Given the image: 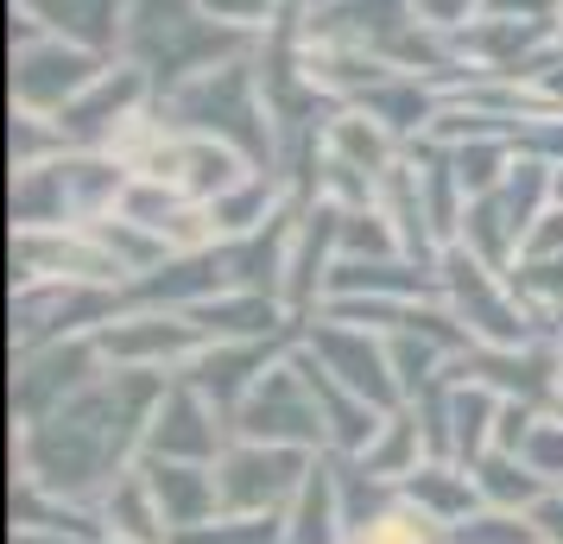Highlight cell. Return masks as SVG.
I'll list each match as a JSON object with an SVG mask.
<instances>
[{"mask_svg":"<svg viewBox=\"0 0 563 544\" xmlns=\"http://www.w3.org/2000/svg\"><path fill=\"white\" fill-rule=\"evenodd\" d=\"M96 77H102V70H96L82 52H64V45H32V52L20 57V77H13V82H20V102H26V108H57V114H64V108L77 102Z\"/></svg>","mask_w":563,"mask_h":544,"instance_id":"obj_1","label":"cell"},{"mask_svg":"<svg viewBox=\"0 0 563 544\" xmlns=\"http://www.w3.org/2000/svg\"><path fill=\"white\" fill-rule=\"evenodd\" d=\"M298 475H305V463H298V456H285V449H247V456L222 463V481H216V488H222V500H229V507L260 513V507L285 500L291 488H305Z\"/></svg>","mask_w":563,"mask_h":544,"instance_id":"obj_2","label":"cell"},{"mask_svg":"<svg viewBox=\"0 0 563 544\" xmlns=\"http://www.w3.org/2000/svg\"><path fill=\"white\" fill-rule=\"evenodd\" d=\"M153 443L165 449V456H209L216 449V424H209V412L190 399V392H178V399H165L153 412Z\"/></svg>","mask_w":563,"mask_h":544,"instance_id":"obj_3","label":"cell"},{"mask_svg":"<svg viewBox=\"0 0 563 544\" xmlns=\"http://www.w3.org/2000/svg\"><path fill=\"white\" fill-rule=\"evenodd\" d=\"M317 348H323V362H330V374L335 380H342V387L355 392V399H367V392H374V399H386V362L380 355H374V348H361V342H349L342 336V330H323V336H317Z\"/></svg>","mask_w":563,"mask_h":544,"instance_id":"obj_4","label":"cell"},{"mask_svg":"<svg viewBox=\"0 0 563 544\" xmlns=\"http://www.w3.org/2000/svg\"><path fill=\"white\" fill-rule=\"evenodd\" d=\"M335 488L323 481V475H310L305 481V519L291 525V544H330L335 532Z\"/></svg>","mask_w":563,"mask_h":544,"instance_id":"obj_5","label":"cell"},{"mask_svg":"<svg viewBox=\"0 0 563 544\" xmlns=\"http://www.w3.org/2000/svg\"><path fill=\"white\" fill-rule=\"evenodd\" d=\"M411 500H424V519L462 513L468 507V475H443V468H424V481H411Z\"/></svg>","mask_w":563,"mask_h":544,"instance_id":"obj_6","label":"cell"},{"mask_svg":"<svg viewBox=\"0 0 563 544\" xmlns=\"http://www.w3.org/2000/svg\"><path fill=\"white\" fill-rule=\"evenodd\" d=\"M266 7H273V0H203L209 26H216V20H229V26H254V20H266Z\"/></svg>","mask_w":563,"mask_h":544,"instance_id":"obj_7","label":"cell"},{"mask_svg":"<svg viewBox=\"0 0 563 544\" xmlns=\"http://www.w3.org/2000/svg\"><path fill=\"white\" fill-rule=\"evenodd\" d=\"M450 412H456V449H462V456H468V443L482 437L487 399H482V392H475V399H456V406H450Z\"/></svg>","mask_w":563,"mask_h":544,"instance_id":"obj_8","label":"cell"},{"mask_svg":"<svg viewBox=\"0 0 563 544\" xmlns=\"http://www.w3.org/2000/svg\"><path fill=\"white\" fill-rule=\"evenodd\" d=\"M468 7H475V0H411V13H431L437 26H456Z\"/></svg>","mask_w":563,"mask_h":544,"instance_id":"obj_9","label":"cell"},{"mask_svg":"<svg viewBox=\"0 0 563 544\" xmlns=\"http://www.w3.org/2000/svg\"><path fill=\"white\" fill-rule=\"evenodd\" d=\"M532 525H538L544 544H563V500H544V507L532 513Z\"/></svg>","mask_w":563,"mask_h":544,"instance_id":"obj_10","label":"cell"}]
</instances>
